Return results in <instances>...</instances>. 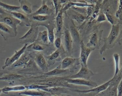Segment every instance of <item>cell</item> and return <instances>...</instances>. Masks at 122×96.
Wrapping results in <instances>:
<instances>
[{"instance_id": "6da1fadb", "label": "cell", "mask_w": 122, "mask_h": 96, "mask_svg": "<svg viewBox=\"0 0 122 96\" xmlns=\"http://www.w3.org/2000/svg\"><path fill=\"white\" fill-rule=\"evenodd\" d=\"M38 26L31 23L30 29L22 37L19 38L21 44H32L36 41L38 35Z\"/></svg>"}, {"instance_id": "7a4b0ae2", "label": "cell", "mask_w": 122, "mask_h": 96, "mask_svg": "<svg viewBox=\"0 0 122 96\" xmlns=\"http://www.w3.org/2000/svg\"><path fill=\"white\" fill-rule=\"evenodd\" d=\"M119 31L120 25L119 24L112 25L109 35L104 38V44L100 51L101 54H102V52L108 48V46H111L115 41L119 35Z\"/></svg>"}, {"instance_id": "3957f363", "label": "cell", "mask_w": 122, "mask_h": 96, "mask_svg": "<svg viewBox=\"0 0 122 96\" xmlns=\"http://www.w3.org/2000/svg\"><path fill=\"white\" fill-rule=\"evenodd\" d=\"M94 75V73L88 68V67L81 65V67L79 71L74 75L67 77L70 78H80L87 80H91V77Z\"/></svg>"}, {"instance_id": "277c9868", "label": "cell", "mask_w": 122, "mask_h": 96, "mask_svg": "<svg viewBox=\"0 0 122 96\" xmlns=\"http://www.w3.org/2000/svg\"><path fill=\"white\" fill-rule=\"evenodd\" d=\"M28 44H25L24 46L19 50H15L14 54L10 58H7L6 59L4 65L2 67V69H4L6 67H9L11 65H12L14 62L18 60L21 55L25 52Z\"/></svg>"}, {"instance_id": "5b68a950", "label": "cell", "mask_w": 122, "mask_h": 96, "mask_svg": "<svg viewBox=\"0 0 122 96\" xmlns=\"http://www.w3.org/2000/svg\"><path fill=\"white\" fill-rule=\"evenodd\" d=\"M81 52L80 55V61L81 65L87 67V60L91 52L94 50V48H89L86 46L83 41H81L80 43Z\"/></svg>"}, {"instance_id": "8992f818", "label": "cell", "mask_w": 122, "mask_h": 96, "mask_svg": "<svg viewBox=\"0 0 122 96\" xmlns=\"http://www.w3.org/2000/svg\"><path fill=\"white\" fill-rule=\"evenodd\" d=\"M114 79V78H112L111 79L109 80L108 81L106 82L105 83L102 84L101 85L98 86L96 87H93L92 88L88 89V90H76V89H71V91H73L74 92H78V93H83V94H86V93H95L96 94H99L104 91H105L106 89L108 88V87L111 85V83L113 81Z\"/></svg>"}, {"instance_id": "52a82bcc", "label": "cell", "mask_w": 122, "mask_h": 96, "mask_svg": "<svg viewBox=\"0 0 122 96\" xmlns=\"http://www.w3.org/2000/svg\"><path fill=\"white\" fill-rule=\"evenodd\" d=\"M61 78L67 82L68 84L85 86L90 87H93V88L98 86L96 82L91 80H87L80 78H70L67 77H61Z\"/></svg>"}, {"instance_id": "ba28073f", "label": "cell", "mask_w": 122, "mask_h": 96, "mask_svg": "<svg viewBox=\"0 0 122 96\" xmlns=\"http://www.w3.org/2000/svg\"><path fill=\"white\" fill-rule=\"evenodd\" d=\"M0 22L3 23L9 26L14 30L15 34H17V26L20 25V21L18 19L8 14L0 19Z\"/></svg>"}, {"instance_id": "9c48e42d", "label": "cell", "mask_w": 122, "mask_h": 96, "mask_svg": "<svg viewBox=\"0 0 122 96\" xmlns=\"http://www.w3.org/2000/svg\"><path fill=\"white\" fill-rule=\"evenodd\" d=\"M13 17L20 21V26L21 27H30L31 25V21L30 18L24 13L20 12H8Z\"/></svg>"}, {"instance_id": "30bf717a", "label": "cell", "mask_w": 122, "mask_h": 96, "mask_svg": "<svg viewBox=\"0 0 122 96\" xmlns=\"http://www.w3.org/2000/svg\"><path fill=\"white\" fill-rule=\"evenodd\" d=\"M0 34L5 40L6 38L15 37L17 35L11 28L2 22H0Z\"/></svg>"}, {"instance_id": "8fae6325", "label": "cell", "mask_w": 122, "mask_h": 96, "mask_svg": "<svg viewBox=\"0 0 122 96\" xmlns=\"http://www.w3.org/2000/svg\"><path fill=\"white\" fill-rule=\"evenodd\" d=\"M30 59V56L29 54L24 53L18 60L9 67V69H12L22 66L24 67L29 62Z\"/></svg>"}, {"instance_id": "7c38bea8", "label": "cell", "mask_w": 122, "mask_h": 96, "mask_svg": "<svg viewBox=\"0 0 122 96\" xmlns=\"http://www.w3.org/2000/svg\"><path fill=\"white\" fill-rule=\"evenodd\" d=\"M41 6L35 12L32 13L30 16H34L37 15H51L52 12V9L46 3V1H42Z\"/></svg>"}, {"instance_id": "4fadbf2b", "label": "cell", "mask_w": 122, "mask_h": 96, "mask_svg": "<svg viewBox=\"0 0 122 96\" xmlns=\"http://www.w3.org/2000/svg\"><path fill=\"white\" fill-rule=\"evenodd\" d=\"M72 39L71 38L70 31L67 29H64V44L66 51L71 53L72 48Z\"/></svg>"}, {"instance_id": "5bb4252c", "label": "cell", "mask_w": 122, "mask_h": 96, "mask_svg": "<svg viewBox=\"0 0 122 96\" xmlns=\"http://www.w3.org/2000/svg\"><path fill=\"white\" fill-rule=\"evenodd\" d=\"M36 64L44 73L48 71V65L44 56L41 54H38L34 58Z\"/></svg>"}, {"instance_id": "9a60e30c", "label": "cell", "mask_w": 122, "mask_h": 96, "mask_svg": "<svg viewBox=\"0 0 122 96\" xmlns=\"http://www.w3.org/2000/svg\"><path fill=\"white\" fill-rule=\"evenodd\" d=\"M19 94L27 96H49L51 95L49 93L42 90L33 89H28L19 93Z\"/></svg>"}, {"instance_id": "2e32d148", "label": "cell", "mask_w": 122, "mask_h": 96, "mask_svg": "<svg viewBox=\"0 0 122 96\" xmlns=\"http://www.w3.org/2000/svg\"><path fill=\"white\" fill-rule=\"evenodd\" d=\"M43 91L49 93L51 95H59L62 93L68 92V90L64 87L56 86V87H49L45 88Z\"/></svg>"}, {"instance_id": "e0dca14e", "label": "cell", "mask_w": 122, "mask_h": 96, "mask_svg": "<svg viewBox=\"0 0 122 96\" xmlns=\"http://www.w3.org/2000/svg\"><path fill=\"white\" fill-rule=\"evenodd\" d=\"M19 2L20 3V9L26 14L31 15L32 13L31 4L28 0H20Z\"/></svg>"}, {"instance_id": "ac0fdd59", "label": "cell", "mask_w": 122, "mask_h": 96, "mask_svg": "<svg viewBox=\"0 0 122 96\" xmlns=\"http://www.w3.org/2000/svg\"><path fill=\"white\" fill-rule=\"evenodd\" d=\"M77 61V58L66 57L61 61V67L63 69H68L69 67L72 66Z\"/></svg>"}, {"instance_id": "d6986e66", "label": "cell", "mask_w": 122, "mask_h": 96, "mask_svg": "<svg viewBox=\"0 0 122 96\" xmlns=\"http://www.w3.org/2000/svg\"><path fill=\"white\" fill-rule=\"evenodd\" d=\"M69 31L73 41L77 46H80L81 41L79 31H78L77 29L74 26H71L70 27V29L69 30Z\"/></svg>"}, {"instance_id": "ffe728a7", "label": "cell", "mask_w": 122, "mask_h": 96, "mask_svg": "<svg viewBox=\"0 0 122 96\" xmlns=\"http://www.w3.org/2000/svg\"><path fill=\"white\" fill-rule=\"evenodd\" d=\"M40 25L44 26L47 29V31L48 34L49 41L51 43H53L55 39V35L54 32V29L55 27L52 24L48 23L44 24H41Z\"/></svg>"}, {"instance_id": "44dd1931", "label": "cell", "mask_w": 122, "mask_h": 96, "mask_svg": "<svg viewBox=\"0 0 122 96\" xmlns=\"http://www.w3.org/2000/svg\"><path fill=\"white\" fill-rule=\"evenodd\" d=\"M63 12L61 10L56 16V34H58L61 33L63 27V19L62 16Z\"/></svg>"}, {"instance_id": "7402d4cb", "label": "cell", "mask_w": 122, "mask_h": 96, "mask_svg": "<svg viewBox=\"0 0 122 96\" xmlns=\"http://www.w3.org/2000/svg\"><path fill=\"white\" fill-rule=\"evenodd\" d=\"M100 93L101 95L99 96H117V86L112 83L107 89Z\"/></svg>"}, {"instance_id": "603a6c76", "label": "cell", "mask_w": 122, "mask_h": 96, "mask_svg": "<svg viewBox=\"0 0 122 96\" xmlns=\"http://www.w3.org/2000/svg\"><path fill=\"white\" fill-rule=\"evenodd\" d=\"M26 89L25 86L23 85H18L14 86H5L2 88V92L5 94H8L10 92H18V91H22L25 90Z\"/></svg>"}, {"instance_id": "cb8c5ba5", "label": "cell", "mask_w": 122, "mask_h": 96, "mask_svg": "<svg viewBox=\"0 0 122 96\" xmlns=\"http://www.w3.org/2000/svg\"><path fill=\"white\" fill-rule=\"evenodd\" d=\"M23 77H24V76L23 75H21L17 74H4L2 77H0V80L12 81L19 80Z\"/></svg>"}, {"instance_id": "d4e9b609", "label": "cell", "mask_w": 122, "mask_h": 96, "mask_svg": "<svg viewBox=\"0 0 122 96\" xmlns=\"http://www.w3.org/2000/svg\"><path fill=\"white\" fill-rule=\"evenodd\" d=\"M0 7L5 11H8V12H17L19 11L20 10V6L9 5L1 1H0Z\"/></svg>"}, {"instance_id": "484cf974", "label": "cell", "mask_w": 122, "mask_h": 96, "mask_svg": "<svg viewBox=\"0 0 122 96\" xmlns=\"http://www.w3.org/2000/svg\"><path fill=\"white\" fill-rule=\"evenodd\" d=\"M71 14L69 16H70L72 19L76 20L79 24L83 22L87 18L86 16H84L83 15L77 12L76 11L71 10Z\"/></svg>"}, {"instance_id": "4316f807", "label": "cell", "mask_w": 122, "mask_h": 96, "mask_svg": "<svg viewBox=\"0 0 122 96\" xmlns=\"http://www.w3.org/2000/svg\"><path fill=\"white\" fill-rule=\"evenodd\" d=\"M68 71V69H63L61 68V65L57 66L54 69L45 72L44 73V75L46 76H54L58 75H60L63 73H66Z\"/></svg>"}, {"instance_id": "83f0119b", "label": "cell", "mask_w": 122, "mask_h": 96, "mask_svg": "<svg viewBox=\"0 0 122 96\" xmlns=\"http://www.w3.org/2000/svg\"><path fill=\"white\" fill-rule=\"evenodd\" d=\"M113 58L114 62V66H115V71L113 77V78H115L119 74L120 69V55L118 53H115L113 54Z\"/></svg>"}, {"instance_id": "f1b7e54d", "label": "cell", "mask_w": 122, "mask_h": 96, "mask_svg": "<svg viewBox=\"0 0 122 96\" xmlns=\"http://www.w3.org/2000/svg\"><path fill=\"white\" fill-rule=\"evenodd\" d=\"M36 41L41 42L45 44H47L49 41L47 30H45L43 31L40 32L38 33Z\"/></svg>"}, {"instance_id": "f546056e", "label": "cell", "mask_w": 122, "mask_h": 96, "mask_svg": "<svg viewBox=\"0 0 122 96\" xmlns=\"http://www.w3.org/2000/svg\"><path fill=\"white\" fill-rule=\"evenodd\" d=\"M98 34L96 32L93 33L91 36L89 41L87 44L86 46L89 48H93V47L97 45L98 42Z\"/></svg>"}, {"instance_id": "4dcf8cb0", "label": "cell", "mask_w": 122, "mask_h": 96, "mask_svg": "<svg viewBox=\"0 0 122 96\" xmlns=\"http://www.w3.org/2000/svg\"><path fill=\"white\" fill-rule=\"evenodd\" d=\"M26 49L28 50H29V49H31L34 51H43L44 50V48L39 43L35 42L33 43L32 44H31L29 46H28L27 47Z\"/></svg>"}, {"instance_id": "1f68e13d", "label": "cell", "mask_w": 122, "mask_h": 96, "mask_svg": "<svg viewBox=\"0 0 122 96\" xmlns=\"http://www.w3.org/2000/svg\"><path fill=\"white\" fill-rule=\"evenodd\" d=\"M53 4L55 7V15H56L62 9L61 4L67 3V1L65 0H53Z\"/></svg>"}, {"instance_id": "d6a6232c", "label": "cell", "mask_w": 122, "mask_h": 96, "mask_svg": "<svg viewBox=\"0 0 122 96\" xmlns=\"http://www.w3.org/2000/svg\"><path fill=\"white\" fill-rule=\"evenodd\" d=\"M31 19L37 21H45L48 19V16L47 15H37L34 16H30Z\"/></svg>"}, {"instance_id": "836d02e7", "label": "cell", "mask_w": 122, "mask_h": 96, "mask_svg": "<svg viewBox=\"0 0 122 96\" xmlns=\"http://www.w3.org/2000/svg\"><path fill=\"white\" fill-rule=\"evenodd\" d=\"M60 52L59 49L55 50L53 53H52L50 55L47 57V58L49 60H53L57 59L60 56Z\"/></svg>"}, {"instance_id": "e575fe53", "label": "cell", "mask_w": 122, "mask_h": 96, "mask_svg": "<svg viewBox=\"0 0 122 96\" xmlns=\"http://www.w3.org/2000/svg\"><path fill=\"white\" fill-rule=\"evenodd\" d=\"M104 14L105 15L107 20L112 25H113L116 24L115 21V19L112 15H111V14H110L109 13H108V12H105Z\"/></svg>"}, {"instance_id": "d590c367", "label": "cell", "mask_w": 122, "mask_h": 96, "mask_svg": "<svg viewBox=\"0 0 122 96\" xmlns=\"http://www.w3.org/2000/svg\"><path fill=\"white\" fill-rule=\"evenodd\" d=\"M107 19L105 15L103 12H101L98 15L96 21L98 22H102L104 21H106Z\"/></svg>"}, {"instance_id": "8d00e7d4", "label": "cell", "mask_w": 122, "mask_h": 96, "mask_svg": "<svg viewBox=\"0 0 122 96\" xmlns=\"http://www.w3.org/2000/svg\"><path fill=\"white\" fill-rule=\"evenodd\" d=\"M117 96H122V77L117 86Z\"/></svg>"}, {"instance_id": "74e56055", "label": "cell", "mask_w": 122, "mask_h": 96, "mask_svg": "<svg viewBox=\"0 0 122 96\" xmlns=\"http://www.w3.org/2000/svg\"><path fill=\"white\" fill-rule=\"evenodd\" d=\"M61 38L60 37H57L54 41V44L55 45V47L59 49L60 48L61 45Z\"/></svg>"}, {"instance_id": "f35d334b", "label": "cell", "mask_w": 122, "mask_h": 96, "mask_svg": "<svg viewBox=\"0 0 122 96\" xmlns=\"http://www.w3.org/2000/svg\"><path fill=\"white\" fill-rule=\"evenodd\" d=\"M94 10V6H91L87 7L86 13H87V18H89L92 16Z\"/></svg>"}, {"instance_id": "ab89813d", "label": "cell", "mask_w": 122, "mask_h": 96, "mask_svg": "<svg viewBox=\"0 0 122 96\" xmlns=\"http://www.w3.org/2000/svg\"><path fill=\"white\" fill-rule=\"evenodd\" d=\"M87 94V95H85L84 96H94V95H92L93 93H86Z\"/></svg>"}, {"instance_id": "60d3db41", "label": "cell", "mask_w": 122, "mask_h": 96, "mask_svg": "<svg viewBox=\"0 0 122 96\" xmlns=\"http://www.w3.org/2000/svg\"><path fill=\"white\" fill-rule=\"evenodd\" d=\"M4 74H5V73H4V72H0V77H2L3 75H4Z\"/></svg>"}, {"instance_id": "b9f144b4", "label": "cell", "mask_w": 122, "mask_h": 96, "mask_svg": "<svg viewBox=\"0 0 122 96\" xmlns=\"http://www.w3.org/2000/svg\"><path fill=\"white\" fill-rule=\"evenodd\" d=\"M5 15H4V14H0V19H1L2 18H3L4 16H5Z\"/></svg>"}, {"instance_id": "7bdbcfd3", "label": "cell", "mask_w": 122, "mask_h": 96, "mask_svg": "<svg viewBox=\"0 0 122 96\" xmlns=\"http://www.w3.org/2000/svg\"><path fill=\"white\" fill-rule=\"evenodd\" d=\"M18 96H25V95H20V94H18Z\"/></svg>"}, {"instance_id": "ee69618b", "label": "cell", "mask_w": 122, "mask_h": 96, "mask_svg": "<svg viewBox=\"0 0 122 96\" xmlns=\"http://www.w3.org/2000/svg\"><path fill=\"white\" fill-rule=\"evenodd\" d=\"M121 74V76H122V70H121V73H120Z\"/></svg>"}, {"instance_id": "f6af8a7d", "label": "cell", "mask_w": 122, "mask_h": 96, "mask_svg": "<svg viewBox=\"0 0 122 96\" xmlns=\"http://www.w3.org/2000/svg\"><path fill=\"white\" fill-rule=\"evenodd\" d=\"M49 96H58V95H50Z\"/></svg>"}, {"instance_id": "bcb514c9", "label": "cell", "mask_w": 122, "mask_h": 96, "mask_svg": "<svg viewBox=\"0 0 122 96\" xmlns=\"http://www.w3.org/2000/svg\"><path fill=\"white\" fill-rule=\"evenodd\" d=\"M1 92H2V89L0 88V94L1 93Z\"/></svg>"}, {"instance_id": "7dc6e473", "label": "cell", "mask_w": 122, "mask_h": 96, "mask_svg": "<svg viewBox=\"0 0 122 96\" xmlns=\"http://www.w3.org/2000/svg\"></svg>"}]
</instances>
